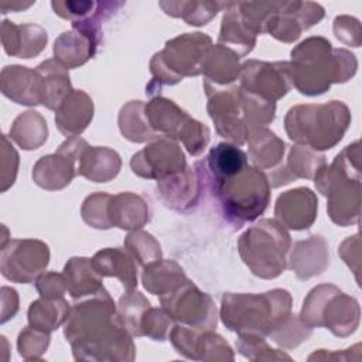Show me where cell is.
<instances>
[{"instance_id":"e575fe53","label":"cell","mask_w":362,"mask_h":362,"mask_svg":"<svg viewBox=\"0 0 362 362\" xmlns=\"http://www.w3.org/2000/svg\"><path fill=\"white\" fill-rule=\"evenodd\" d=\"M37 288L42 298H61L66 290L64 274L47 273L37 280Z\"/></svg>"},{"instance_id":"4dcf8cb0","label":"cell","mask_w":362,"mask_h":362,"mask_svg":"<svg viewBox=\"0 0 362 362\" xmlns=\"http://www.w3.org/2000/svg\"><path fill=\"white\" fill-rule=\"evenodd\" d=\"M126 246L129 247L133 257H136V260L141 264H146V262L148 264L157 262L161 256L160 245L153 239L151 235L146 232L130 233L126 239Z\"/></svg>"},{"instance_id":"e0dca14e","label":"cell","mask_w":362,"mask_h":362,"mask_svg":"<svg viewBox=\"0 0 362 362\" xmlns=\"http://www.w3.org/2000/svg\"><path fill=\"white\" fill-rule=\"evenodd\" d=\"M93 115L92 99L82 90H72L57 109L55 122L65 136L81 133Z\"/></svg>"},{"instance_id":"277c9868","label":"cell","mask_w":362,"mask_h":362,"mask_svg":"<svg viewBox=\"0 0 362 362\" xmlns=\"http://www.w3.org/2000/svg\"><path fill=\"white\" fill-rule=\"evenodd\" d=\"M348 123L346 106L334 100L329 105L291 107L286 117V130L290 139L300 144L327 150L342 139Z\"/></svg>"},{"instance_id":"484cf974","label":"cell","mask_w":362,"mask_h":362,"mask_svg":"<svg viewBox=\"0 0 362 362\" xmlns=\"http://www.w3.org/2000/svg\"><path fill=\"white\" fill-rule=\"evenodd\" d=\"M249 143V154L253 161L260 168H272L274 167L283 153H284V143L276 137L274 133L266 129H256L247 137Z\"/></svg>"},{"instance_id":"f1b7e54d","label":"cell","mask_w":362,"mask_h":362,"mask_svg":"<svg viewBox=\"0 0 362 362\" xmlns=\"http://www.w3.org/2000/svg\"><path fill=\"white\" fill-rule=\"evenodd\" d=\"M68 314L69 307L66 301L61 298H44L31 303L28 310V321L31 327L49 332L58 328Z\"/></svg>"},{"instance_id":"30bf717a","label":"cell","mask_w":362,"mask_h":362,"mask_svg":"<svg viewBox=\"0 0 362 362\" xmlns=\"http://www.w3.org/2000/svg\"><path fill=\"white\" fill-rule=\"evenodd\" d=\"M48 246L40 240H13L1 247V274L11 281L30 283L48 264Z\"/></svg>"},{"instance_id":"1f68e13d","label":"cell","mask_w":362,"mask_h":362,"mask_svg":"<svg viewBox=\"0 0 362 362\" xmlns=\"http://www.w3.org/2000/svg\"><path fill=\"white\" fill-rule=\"evenodd\" d=\"M110 195L107 194H93L88 197L82 206V216L86 223L98 229L112 228L107 218V204Z\"/></svg>"},{"instance_id":"d6a6232c","label":"cell","mask_w":362,"mask_h":362,"mask_svg":"<svg viewBox=\"0 0 362 362\" xmlns=\"http://www.w3.org/2000/svg\"><path fill=\"white\" fill-rule=\"evenodd\" d=\"M55 13L64 18H69L72 23L79 21L90 16L98 3L95 1H52L51 3Z\"/></svg>"},{"instance_id":"d6986e66","label":"cell","mask_w":362,"mask_h":362,"mask_svg":"<svg viewBox=\"0 0 362 362\" xmlns=\"http://www.w3.org/2000/svg\"><path fill=\"white\" fill-rule=\"evenodd\" d=\"M205 165L216 182L242 173L247 167V156L238 146L222 141L211 148Z\"/></svg>"},{"instance_id":"83f0119b","label":"cell","mask_w":362,"mask_h":362,"mask_svg":"<svg viewBox=\"0 0 362 362\" xmlns=\"http://www.w3.org/2000/svg\"><path fill=\"white\" fill-rule=\"evenodd\" d=\"M10 137L14 139L21 148H37L47 140V123L38 112H24L14 120L10 129Z\"/></svg>"},{"instance_id":"f546056e","label":"cell","mask_w":362,"mask_h":362,"mask_svg":"<svg viewBox=\"0 0 362 362\" xmlns=\"http://www.w3.org/2000/svg\"><path fill=\"white\" fill-rule=\"evenodd\" d=\"M146 105H143L140 100L137 102H130L129 105L123 106L120 116H119V123H120V130L123 136L132 141H146L154 137H158L157 133L151 129L148 124V120L146 115H143V109Z\"/></svg>"},{"instance_id":"4fadbf2b","label":"cell","mask_w":362,"mask_h":362,"mask_svg":"<svg viewBox=\"0 0 362 362\" xmlns=\"http://www.w3.org/2000/svg\"><path fill=\"white\" fill-rule=\"evenodd\" d=\"M88 144L78 137L62 143L55 154L44 156L34 167V181L47 189H59L71 182L75 175L74 163L81 158Z\"/></svg>"},{"instance_id":"9a60e30c","label":"cell","mask_w":362,"mask_h":362,"mask_svg":"<svg viewBox=\"0 0 362 362\" xmlns=\"http://www.w3.org/2000/svg\"><path fill=\"white\" fill-rule=\"evenodd\" d=\"M1 41L8 55L31 58L42 51L47 44V33L34 24L16 25L8 20L1 24Z\"/></svg>"},{"instance_id":"8fae6325","label":"cell","mask_w":362,"mask_h":362,"mask_svg":"<svg viewBox=\"0 0 362 362\" xmlns=\"http://www.w3.org/2000/svg\"><path fill=\"white\" fill-rule=\"evenodd\" d=\"M240 81L247 93L259 96L267 102H274L284 96L290 89V64L288 62H259L247 61L240 66Z\"/></svg>"},{"instance_id":"44dd1931","label":"cell","mask_w":362,"mask_h":362,"mask_svg":"<svg viewBox=\"0 0 362 362\" xmlns=\"http://www.w3.org/2000/svg\"><path fill=\"white\" fill-rule=\"evenodd\" d=\"M120 168V157L105 147H86L79 158L78 173L95 182H106L116 177Z\"/></svg>"},{"instance_id":"7c38bea8","label":"cell","mask_w":362,"mask_h":362,"mask_svg":"<svg viewBox=\"0 0 362 362\" xmlns=\"http://www.w3.org/2000/svg\"><path fill=\"white\" fill-rule=\"evenodd\" d=\"M130 165L134 174L144 178H157L158 181L187 168L184 154L178 144L165 137L134 154Z\"/></svg>"},{"instance_id":"ffe728a7","label":"cell","mask_w":362,"mask_h":362,"mask_svg":"<svg viewBox=\"0 0 362 362\" xmlns=\"http://www.w3.org/2000/svg\"><path fill=\"white\" fill-rule=\"evenodd\" d=\"M64 277L66 283V290L72 297L78 298L88 294H99L105 291L100 280V274L95 270L92 260L85 257L71 259L65 269Z\"/></svg>"},{"instance_id":"d4e9b609","label":"cell","mask_w":362,"mask_h":362,"mask_svg":"<svg viewBox=\"0 0 362 362\" xmlns=\"http://www.w3.org/2000/svg\"><path fill=\"white\" fill-rule=\"evenodd\" d=\"M124 214H129L132 229L140 228L148 221V206L141 197L134 194H119L116 197H110L107 204L110 226L123 228Z\"/></svg>"},{"instance_id":"5bb4252c","label":"cell","mask_w":362,"mask_h":362,"mask_svg":"<svg viewBox=\"0 0 362 362\" xmlns=\"http://www.w3.org/2000/svg\"><path fill=\"white\" fill-rule=\"evenodd\" d=\"M317 198L308 188H297L280 195L276 205V215L284 225L300 230L308 228L317 214Z\"/></svg>"},{"instance_id":"3957f363","label":"cell","mask_w":362,"mask_h":362,"mask_svg":"<svg viewBox=\"0 0 362 362\" xmlns=\"http://www.w3.org/2000/svg\"><path fill=\"white\" fill-rule=\"evenodd\" d=\"M349 55L348 51L332 49L329 41L321 37H311L291 52V81L301 93L320 95L331 82L348 79L337 66Z\"/></svg>"},{"instance_id":"2e32d148","label":"cell","mask_w":362,"mask_h":362,"mask_svg":"<svg viewBox=\"0 0 362 362\" xmlns=\"http://www.w3.org/2000/svg\"><path fill=\"white\" fill-rule=\"evenodd\" d=\"M1 92L21 105H38L41 99V78L37 71L25 66H6L1 72Z\"/></svg>"},{"instance_id":"7402d4cb","label":"cell","mask_w":362,"mask_h":362,"mask_svg":"<svg viewBox=\"0 0 362 362\" xmlns=\"http://www.w3.org/2000/svg\"><path fill=\"white\" fill-rule=\"evenodd\" d=\"M92 264L100 276L119 277L127 290H133L137 286L133 259L117 247L98 252L92 259Z\"/></svg>"},{"instance_id":"52a82bcc","label":"cell","mask_w":362,"mask_h":362,"mask_svg":"<svg viewBox=\"0 0 362 362\" xmlns=\"http://www.w3.org/2000/svg\"><path fill=\"white\" fill-rule=\"evenodd\" d=\"M211 47V38L201 33L185 34L168 41L164 51L156 54L151 61L154 81H158L160 85H174L184 76L201 74Z\"/></svg>"},{"instance_id":"ba28073f","label":"cell","mask_w":362,"mask_h":362,"mask_svg":"<svg viewBox=\"0 0 362 362\" xmlns=\"http://www.w3.org/2000/svg\"><path fill=\"white\" fill-rule=\"evenodd\" d=\"M144 109L148 124L157 134L181 139L192 156H198L208 144V127L191 119L173 100L156 98Z\"/></svg>"},{"instance_id":"9c48e42d","label":"cell","mask_w":362,"mask_h":362,"mask_svg":"<svg viewBox=\"0 0 362 362\" xmlns=\"http://www.w3.org/2000/svg\"><path fill=\"white\" fill-rule=\"evenodd\" d=\"M161 304L167 314L195 329L209 331L216 325L214 303L187 279L174 290L161 296Z\"/></svg>"},{"instance_id":"cb8c5ba5","label":"cell","mask_w":362,"mask_h":362,"mask_svg":"<svg viewBox=\"0 0 362 362\" xmlns=\"http://www.w3.org/2000/svg\"><path fill=\"white\" fill-rule=\"evenodd\" d=\"M238 58L236 54L223 45L218 44L211 47L202 66V72L206 76L205 81H212L221 85L233 82L240 74Z\"/></svg>"},{"instance_id":"7a4b0ae2","label":"cell","mask_w":362,"mask_h":362,"mask_svg":"<svg viewBox=\"0 0 362 362\" xmlns=\"http://www.w3.org/2000/svg\"><path fill=\"white\" fill-rule=\"evenodd\" d=\"M291 298L286 290H273L260 296L225 294L222 321L240 335H272L290 317Z\"/></svg>"},{"instance_id":"603a6c76","label":"cell","mask_w":362,"mask_h":362,"mask_svg":"<svg viewBox=\"0 0 362 362\" xmlns=\"http://www.w3.org/2000/svg\"><path fill=\"white\" fill-rule=\"evenodd\" d=\"M96 44L79 31L64 33L54 45L55 59L65 66L74 68L85 64L96 51Z\"/></svg>"},{"instance_id":"836d02e7","label":"cell","mask_w":362,"mask_h":362,"mask_svg":"<svg viewBox=\"0 0 362 362\" xmlns=\"http://www.w3.org/2000/svg\"><path fill=\"white\" fill-rule=\"evenodd\" d=\"M33 339H34V337H33L31 328L21 331V334L18 337V351H20L21 356L27 358L28 352H33V358H37L40 354H42L47 349L48 339H49L47 331L37 328L35 341H33Z\"/></svg>"},{"instance_id":"ac0fdd59","label":"cell","mask_w":362,"mask_h":362,"mask_svg":"<svg viewBox=\"0 0 362 362\" xmlns=\"http://www.w3.org/2000/svg\"><path fill=\"white\" fill-rule=\"evenodd\" d=\"M35 71L41 78V103L48 109H58L64 99L72 92L65 66L49 59L38 65Z\"/></svg>"},{"instance_id":"8992f818","label":"cell","mask_w":362,"mask_h":362,"mask_svg":"<svg viewBox=\"0 0 362 362\" xmlns=\"http://www.w3.org/2000/svg\"><path fill=\"white\" fill-rule=\"evenodd\" d=\"M290 236L284 228L270 219L260 221L247 229L239 240V252L252 273L263 277H277L286 267V253Z\"/></svg>"},{"instance_id":"6da1fadb","label":"cell","mask_w":362,"mask_h":362,"mask_svg":"<svg viewBox=\"0 0 362 362\" xmlns=\"http://www.w3.org/2000/svg\"><path fill=\"white\" fill-rule=\"evenodd\" d=\"M124 324L116 314L115 304L107 291L96 294L92 300L76 304L69 310L65 322V337L79 352L116 351L115 346L126 349L133 345L124 329Z\"/></svg>"},{"instance_id":"5b68a950","label":"cell","mask_w":362,"mask_h":362,"mask_svg":"<svg viewBox=\"0 0 362 362\" xmlns=\"http://www.w3.org/2000/svg\"><path fill=\"white\" fill-rule=\"evenodd\" d=\"M214 189L221 201L225 216L235 228H242L262 215L269 204L270 188L267 178L260 170L246 167L238 175L214 182Z\"/></svg>"},{"instance_id":"4316f807","label":"cell","mask_w":362,"mask_h":362,"mask_svg":"<svg viewBox=\"0 0 362 362\" xmlns=\"http://www.w3.org/2000/svg\"><path fill=\"white\" fill-rule=\"evenodd\" d=\"M185 280L182 269L174 262H153L143 273L144 287L154 294H167Z\"/></svg>"}]
</instances>
